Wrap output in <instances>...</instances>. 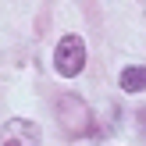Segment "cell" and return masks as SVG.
I'll return each mask as SVG.
<instances>
[{
  "label": "cell",
  "mask_w": 146,
  "mask_h": 146,
  "mask_svg": "<svg viewBox=\"0 0 146 146\" xmlns=\"http://www.w3.org/2000/svg\"><path fill=\"white\" fill-rule=\"evenodd\" d=\"M54 64H57V71H61L64 78H75L78 71L86 68V43L78 39V36H64V39L57 43Z\"/></svg>",
  "instance_id": "cell-1"
},
{
  "label": "cell",
  "mask_w": 146,
  "mask_h": 146,
  "mask_svg": "<svg viewBox=\"0 0 146 146\" xmlns=\"http://www.w3.org/2000/svg\"><path fill=\"white\" fill-rule=\"evenodd\" d=\"M0 146H39V128L25 118H11L0 132Z\"/></svg>",
  "instance_id": "cell-2"
},
{
  "label": "cell",
  "mask_w": 146,
  "mask_h": 146,
  "mask_svg": "<svg viewBox=\"0 0 146 146\" xmlns=\"http://www.w3.org/2000/svg\"><path fill=\"white\" fill-rule=\"evenodd\" d=\"M121 89H125V93L146 89V68H125V71H121Z\"/></svg>",
  "instance_id": "cell-3"
}]
</instances>
